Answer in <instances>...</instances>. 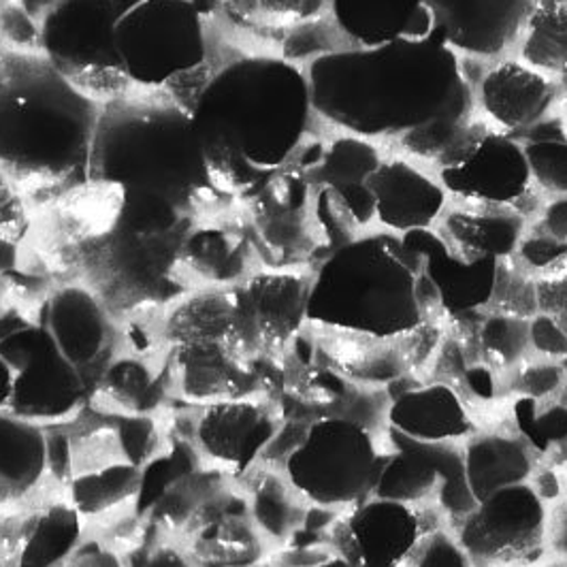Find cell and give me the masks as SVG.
Masks as SVG:
<instances>
[{"label": "cell", "instance_id": "obj_19", "mask_svg": "<svg viewBox=\"0 0 567 567\" xmlns=\"http://www.w3.org/2000/svg\"><path fill=\"white\" fill-rule=\"evenodd\" d=\"M405 248L421 260V274L433 286L440 308L453 316L481 312L491 306L497 262H470L454 252L437 228L401 235Z\"/></svg>", "mask_w": 567, "mask_h": 567}, {"label": "cell", "instance_id": "obj_8", "mask_svg": "<svg viewBox=\"0 0 567 567\" xmlns=\"http://www.w3.org/2000/svg\"><path fill=\"white\" fill-rule=\"evenodd\" d=\"M177 365L186 395L233 399L248 380L241 361V336L233 292L205 295L186 303L171 322Z\"/></svg>", "mask_w": 567, "mask_h": 567}, {"label": "cell", "instance_id": "obj_42", "mask_svg": "<svg viewBox=\"0 0 567 567\" xmlns=\"http://www.w3.org/2000/svg\"><path fill=\"white\" fill-rule=\"evenodd\" d=\"M11 395H13V369L0 354V410H7Z\"/></svg>", "mask_w": 567, "mask_h": 567}, {"label": "cell", "instance_id": "obj_36", "mask_svg": "<svg viewBox=\"0 0 567 567\" xmlns=\"http://www.w3.org/2000/svg\"><path fill=\"white\" fill-rule=\"evenodd\" d=\"M403 567H474L458 539L446 529L429 532Z\"/></svg>", "mask_w": 567, "mask_h": 567}, {"label": "cell", "instance_id": "obj_22", "mask_svg": "<svg viewBox=\"0 0 567 567\" xmlns=\"http://www.w3.org/2000/svg\"><path fill=\"white\" fill-rule=\"evenodd\" d=\"M386 423L401 435L425 444H454L476 433L463 399L449 382L399 393L386 408Z\"/></svg>", "mask_w": 567, "mask_h": 567}, {"label": "cell", "instance_id": "obj_30", "mask_svg": "<svg viewBox=\"0 0 567 567\" xmlns=\"http://www.w3.org/2000/svg\"><path fill=\"white\" fill-rule=\"evenodd\" d=\"M186 214L158 193L122 190L114 230L133 237H175L186 233Z\"/></svg>", "mask_w": 567, "mask_h": 567}, {"label": "cell", "instance_id": "obj_47", "mask_svg": "<svg viewBox=\"0 0 567 567\" xmlns=\"http://www.w3.org/2000/svg\"><path fill=\"white\" fill-rule=\"evenodd\" d=\"M564 365H566V369H567V359H566V361H564ZM561 399H564V401H567V386H566V393H564V398H561Z\"/></svg>", "mask_w": 567, "mask_h": 567}, {"label": "cell", "instance_id": "obj_26", "mask_svg": "<svg viewBox=\"0 0 567 567\" xmlns=\"http://www.w3.org/2000/svg\"><path fill=\"white\" fill-rule=\"evenodd\" d=\"M39 324L78 368L92 363L107 338V318L101 303L80 286L54 292L43 308Z\"/></svg>", "mask_w": 567, "mask_h": 567}, {"label": "cell", "instance_id": "obj_49", "mask_svg": "<svg viewBox=\"0 0 567 567\" xmlns=\"http://www.w3.org/2000/svg\"><path fill=\"white\" fill-rule=\"evenodd\" d=\"M0 37H2V20H0Z\"/></svg>", "mask_w": 567, "mask_h": 567}, {"label": "cell", "instance_id": "obj_14", "mask_svg": "<svg viewBox=\"0 0 567 567\" xmlns=\"http://www.w3.org/2000/svg\"><path fill=\"white\" fill-rule=\"evenodd\" d=\"M476 114L512 137H523L546 117L559 112V80L516 56L488 62L474 87Z\"/></svg>", "mask_w": 567, "mask_h": 567}, {"label": "cell", "instance_id": "obj_37", "mask_svg": "<svg viewBox=\"0 0 567 567\" xmlns=\"http://www.w3.org/2000/svg\"><path fill=\"white\" fill-rule=\"evenodd\" d=\"M529 346L536 357L564 363L567 359V331L553 316L538 312L529 320Z\"/></svg>", "mask_w": 567, "mask_h": 567}, {"label": "cell", "instance_id": "obj_20", "mask_svg": "<svg viewBox=\"0 0 567 567\" xmlns=\"http://www.w3.org/2000/svg\"><path fill=\"white\" fill-rule=\"evenodd\" d=\"M278 421L255 399H223L212 403L199 423L203 451L230 472L241 474L276 437Z\"/></svg>", "mask_w": 567, "mask_h": 567}, {"label": "cell", "instance_id": "obj_10", "mask_svg": "<svg viewBox=\"0 0 567 567\" xmlns=\"http://www.w3.org/2000/svg\"><path fill=\"white\" fill-rule=\"evenodd\" d=\"M454 536L472 564L532 566L548 546V508L532 484H512L467 512Z\"/></svg>", "mask_w": 567, "mask_h": 567}, {"label": "cell", "instance_id": "obj_41", "mask_svg": "<svg viewBox=\"0 0 567 567\" xmlns=\"http://www.w3.org/2000/svg\"><path fill=\"white\" fill-rule=\"evenodd\" d=\"M548 546L567 561V497L548 512Z\"/></svg>", "mask_w": 567, "mask_h": 567}, {"label": "cell", "instance_id": "obj_34", "mask_svg": "<svg viewBox=\"0 0 567 567\" xmlns=\"http://www.w3.org/2000/svg\"><path fill=\"white\" fill-rule=\"evenodd\" d=\"M508 391L514 398H527L538 403H550L564 398L567 386V369L561 361L525 359L506 373Z\"/></svg>", "mask_w": 567, "mask_h": 567}, {"label": "cell", "instance_id": "obj_23", "mask_svg": "<svg viewBox=\"0 0 567 567\" xmlns=\"http://www.w3.org/2000/svg\"><path fill=\"white\" fill-rule=\"evenodd\" d=\"M529 227L512 207L451 203L435 228L456 255L476 262L512 258Z\"/></svg>", "mask_w": 567, "mask_h": 567}, {"label": "cell", "instance_id": "obj_28", "mask_svg": "<svg viewBox=\"0 0 567 567\" xmlns=\"http://www.w3.org/2000/svg\"><path fill=\"white\" fill-rule=\"evenodd\" d=\"M48 463V442L39 426L0 410V502L32 491Z\"/></svg>", "mask_w": 567, "mask_h": 567}, {"label": "cell", "instance_id": "obj_7", "mask_svg": "<svg viewBox=\"0 0 567 567\" xmlns=\"http://www.w3.org/2000/svg\"><path fill=\"white\" fill-rule=\"evenodd\" d=\"M115 54L126 80L161 87L207 58L200 11L190 0H142L115 24Z\"/></svg>", "mask_w": 567, "mask_h": 567}, {"label": "cell", "instance_id": "obj_1", "mask_svg": "<svg viewBox=\"0 0 567 567\" xmlns=\"http://www.w3.org/2000/svg\"><path fill=\"white\" fill-rule=\"evenodd\" d=\"M313 114L433 169L476 120L474 85L442 39L350 45L306 69Z\"/></svg>", "mask_w": 567, "mask_h": 567}, {"label": "cell", "instance_id": "obj_21", "mask_svg": "<svg viewBox=\"0 0 567 567\" xmlns=\"http://www.w3.org/2000/svg\"><path fill=\"white\" fill-rule=\"evenodd\" d=\"M384 156L386 154L380 143L340 133L327 143L318 161V184L333 195L341 212L357 228H369L375 223V197L368 182Z\"/></svg>", "mask_w": 567, "mask_h": 567}, {"label": "cell", "instance_id": "obj_38", "mask_svg": "<svg viewBox=\"0 0 567 567\" xmlns=\"http://www.w3.org/2000/svg\"><path fill=\"white\" fill-rule=\"evenodd\" d=\"M2 37L11 43V50L37 52L41 50V29H37L34 18L18 2L0 11Z\"/></svg>", "mask_w": 567, "mask_h": 567}, {"label": "cell", "instance_id": "obj_5", "mask_svg": "<svg viewBox=\"0 0 567 567\" xmlns=\"http://www.w3.org/2000/svg\"><path fill=\"white\" fill-rule=\"evenodd\" d=\"M419 278L421 260L401 235L361 233L316 269L308 322L371 340H401L425 322Z\"/></svg>", "mask_w": 567, "mask_h": 567}, {"label": "cell", "instance_id": "obj_3", "mask_svg": "<svg viewBox=\"0 0 567 567\" xmlns=\"http://www.w3.org/2000/svg\"><path fill=\"white\" fill-rule=\"evenodd\" d=\"M101 105L43 52L0 50V169L18 190L87 179Z\"/></svg>", "mask_w": 567, "mask_h": 567}, {"label": "cell", "instance_id": "obj_29", "mask_svg": "<svg viewBox=\"0 0 567 567\" xmlns=\"http://www.w3.org/2000/svg\"><path fill=\"white\" fill-rule=\"evenodd\" d=\"M514 56L546 75L567 69V0H534Z\"/></svg>", "mask_w": 567, "mask_h": 567}, {"label": "cell", "instance_id": "obj_27", "mask_svg": "<svg viewBox=\"0 0 567 567\" xmlns=\"http://www.w3.org/2000/svg\"><path fill=\"white\" fill-rule=\"evenodd\" d=\"M463 463L476 504L499 488L529 483L536 472V454L516 433H474L463 449Z\"/></svg>", "mask_w": 567, "mask_h": 567}, {"label": "cell", "instance_id": "obj_24", "mask_svg": "<svg viewBox=\"0 0 567 567\" xmlns=\"http://www.w3.org/2000/svg\"><path fill=\"white\" fill-rule=\"evenodd\" d=\"M331 20L352 45L373 48L433 34L426 0H329Z\"/></svg>", "mask_w": 567, "mask_h": 567}, {"label": "cell", "instance_id": "obj_9", "mask_svg": "<svg viewBox=\"0 0 567 567\" xmlns=\"http://www.w3.org/2000/svg\"><path fill=\"white\" fill-rule=\"evenodd\" d=\"M433 171L453 203L512 207L520 214L525 200L538 195L523 143L481 115Z\"/></svg>", "mask_w": 567, "mask_h": 567}, {"label": "cell", "instance_id": "obj_13", "mask_svg": "<svg viewBox=\"0 0 567 567\" xmlns=\"http://www.w3.org/2000/svg\"><path fill=\"white\" fill-rule=\"evenodd\" d=\"M124 13L117 0H60L41 22V52L73 84L82 75H124L114 45Z\"/></svg>", "mask_w": 567, "mask_h": 567}, {"label": "cell", "instance_id": "obj_35", "mask_svg": "<svg viewBox=\"0 0 567 567\" xmlns=\"http://www.w3.org/2000/svg\"><path fill=\"white\" fill-rule=\"evenodd\" d=\"M514 260L536 280L553 276L567 267V241L534 225L525 233Z\"/></svg>", "mask_w": 567, "mask_h": 567}, {"label": "cell", "instance_id": "obj_12", "mask_svg": "<svg viewBox=\"0 0 567 567\" xmlns=\"http://www.w3.org/2000/svg\"><path fill=\"white\" fill-rule=\"evenodd\" d=\"M389 433L393 451L384 463L373 497L398 499L412 506L435 497L456 520L476 506L465 478L463 449L416 442L393 429Z\"/></svg>", "mask_w": 567, "mask_h": 567}, {"label": "cell", "instance_id": "obj_31", "mask_svg": "<svg viewBox=\"0 0 567 567\" xmlns=\"http://www.w3.org/2000/svg\"><path fill=\"white\" fill-rule=\"evenodd\" d=\"M478 348L484 365L506 375L532 352L529 320L508 313H486L478 327Z\"/></svg>", "mask_w": 567, "mask_h": 567}, {"label": "cell", "instance_id": "obj_25", "mask_svg": "<svg viewBox=\"0 0 567 567\" xmlns=\"http://www.w3.org/2000/svg\"><path fill=\"white\" fill-rule=\"evenodd\" d=\"M523 143L534 188L544 199V209L534 225L567 241V117L559 112L527 131Z\"/></svg>", "mask_w": 567, "mask_h": 567}, {"label": "cell", "instance_id": "obj_44", "mask_svg": "<svg viewBox=\"0 0 567 567\" xmlns=\"http://www.w3.org/2000/svg\"><path fill=\"white\" fill-rule=\"evenodd\" d=\"M559 87H561V103H559V110H561V114L567 117V69L564 71V75L559 78Z\"/></svg>", "mask_w": 567, "mask_h": 567}, {"label": "cell", "instance_id": "obj_48", "mask_svg": "<svg viewBox=\"0 0 567 567\" xmlns=\"http://www.w3.org/2000/svg\"><path fill=\"white\" fill-rule=\"evenodd\" d=\"M564 465H566V472H564V476H566V481H567V456H566V461H564Z\"/></svg>", "mask_w": 567, "mask_h": 567}, {"label": "cell", "instance_id": "obj_45", "mask_svg": "<svg viewBox=\"0 0 567 567\" xmlns=\"http://www.w3.org/2000/svg\"><path fill=\"white\" fill-rule=\"evenodd\" d=\"M318 567H354L348 559L343 557H333V559H327L324 564H320Z\"/></svg>", "mask_w": 567, "mask_h": 567}, {"label": "cell", "instance_id": "obj_46", "mask_svg": "<svg viewBox=\"0 0 567 567\" xmlns=\"http://www.w3.org/2000/svg\"><path fill=\"white\" fill-rule=\"evenodd\" d=\"M117 2L122 4V9H124V11H128V9H133L135 4H140L142 0H117Z\"/></svg>", "mask_w": 567, "mask_h": 567}, {"label": "cell", "instance_id": "obj_33", "mask_svg": "<svg viewBox=\"0 0 567 567\" xmlns=\"http://www.w3.org/2000/svg\"><path fill=\"white\" fill-rule=\"evenodd\" d=\"M488 308H493V312L508 313L525 320H532L539 312L536 278L525 271L514 260V256L497 262L495 288Z\"/></svg>", "mask_w": 567, "mask_h": 567}, {"label": "cell", "instance_id": "obj_4", "mask_svg": "<svg viewBox=\"0 0 567 567\" xmlns=\"http://www.w3.org/2000/svg\"><path fill=\"white\" fill-rule=\"evenodd\" d=\"M87 179L152 190L184 212L216 193L193 131V115L169 96L114 99L101 105Z\"/></svg>", "mask_w": 567, "mask_h": 567}, {"label": "cell", "instance_id": "obj_40", "mask_svg": "<svg viewBox=\"0 0 567 567\" xmlns=\"http://www.w3.org/2000/svg\"><path fill=\"white\" fill-rule=\"evenodd\" d=\"M22 220H24V203L20 199V190L0 169V230L16 228Z\"/></svg>", "mask_w": 567, "mask_h": 567}, {"label": "cell", "instance_id": "obj_43", "mask_svg": "<svg viewBox=\"0 0 567 567\" xmlns=\"http://www.w3.org/2000/svg\"><path fill=\"white\" fill-rule=\"evenodd\" d=\"M60 0H20L32 18H45Z\"/></svg>", "mask_w": 567, "mask_h": 567}, {"label": "cell", "instance_id": "obj_16", "mask_svg": "<svg viewBox=\"0 0 567 567\" xmlns=\"http://www.w3.org/2000/svg\"><path fill=\"white\" fill-rule=\"evenodd\" d=\"M429 534L425 518L412 504L369 497L352 506L336 529L343 559L354 567H403Z\"/></svg>", "mask_w": 567, "mask_h": 567}, {"label": "cell", "instance_id": "obj_15", "mask_svg": "<svg viewBox=\"0 0 567 567\" xmlns=\"http://www.w3.org/2000/svg\"><path fill=\"white\" fill-rule=\"evenodd\" d=\"M534 0H426L433 34L461 58L495 62L516 52Z\"/></svg>", "mask_w": 567, "mask_h": 567}, {"label": "cell", "instance_id": "obj_17", "mask_svg": "<svg viewBox=\"0 0 567 567\" xmlns=\"http://www.w3.org/2000/svg\"><path fill=\"white\" fill-rule=\"evenodd\" d=\"M368 184L375 197V223L395 235L437 227L453 203L435 171L399 152L384 156Z\"/></svg>", "mask_w": 567, "mask_h": 567}, {"label": "cell", "instance_id": "obj_32", "mask_svg": "<svg viewBox=\"0 0 567 567\" xmlns=\"http://www.w3.org/2000/svg\"><path fill=\"white\" fill-rule=\"evenodd\" d=\"M518 437L534 454H555L567 449V401L557 399L538 403L534 399L514 398L512 405Z\"/></svg>", "mask_w": 567, "mask_h": 567}, {"label": "cell", "instance_id": "obj_11", "mask_svg": "<svg viewBox=\"0 0 567 567\" xmlns=\"http://www.w3.org/2000/svg\"><path fill=\"white\" fill-rule=\"evenodd\" d=\"M0 354L13 369L7 412L24 421L71 416L84 401L82 371L71 363L41 324L22 327L0 340Z\"/></svg>", "mask_w": 567, "mask_h": 567}, {"label": "cell", "instance_id": "obj_6", "mask_svg": "<svg viewBox=\"0 0 567 567\" xmlns=\"http://www.w3.org/2000/svg\"><path fill=\"white\" fill-rule=\"evenodd\" d=\"M389 453L348 416L316 421L286 461L292 486L320 508H352L373 497Z\"/></svg>", "mask_w": 567, "mask_h": 567}, {"label": "cell", "instance_id": "obj_18", "mask_svg": "<svg viewBox=\"0 0 567 567\" xmlns=\"http://www.w3.org/2000/svg\"><path fill=\"white\" fill-rule=\"evenodd\" d=\"M312 278L297 271H260L233 290L239 329L246 343L286 346L308 322Z\"/></svg>", "mask_w": 567, "mask_h": 567}, {"label": "cell", "instance_id": "obj_2", "mask_svg": "<svg viewBox=\"0 0 567 567\" xmlns=\"http://www.w3.org/2000/svg\"><path fill=\"white\" fill-rule=\"evenodd\" d=\"M190 115L216 195L255 199L299 150L316 114L299 64L250 56L214 75Z\"/></svg>", "mask_w": 567, "mask_h": 567}, {"label": "cell", "instance_id": "obj_39", "mask_svg": "<svg viewBox=\"0 0 567 567\" xmlns=\"http://www.w3.org/2000/svg\"><path fill=\"white\" fill-rule=\"evenodd\" d=\"M538 288V310L559 320L567 331V267L536 280Z\"/></svg>", "mask_w": 567, "mask_h": 567}]
</instances>
